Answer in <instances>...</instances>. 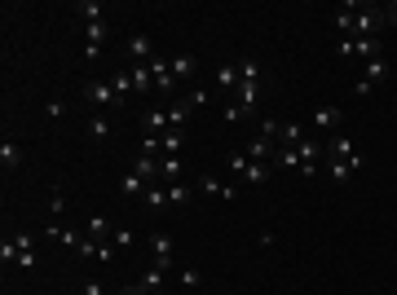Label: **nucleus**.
<instances>
[{"label": "nucleus", "instance_id": "f257e3e1", "mask_svg": "<svg viewBox=\"0 0 397 295\" xmlns=\"http://www.w3.org/2000/svg\"><path fill=\"white\" fill-rule=\"evenodd\" d=\"M270 168H274V163H256L247 155H229V172L243 176L247 185H265V181H270Z\"/></svg>", "mask_w": 397, "mask_h": 295}, {"label": "nucleus", "instance_id": "f03ea898", "mask_svg": "<svg viewBox=\"0 0 397 295\" xmlns=\"http://www.w3.org/2000/svg\"><path fill=\"white\" fill-rule=\"evenodd\" d=\"M384 75H389V58H384V53H379V58H371V62H362V79L353 84V93H358V97L375 93L379 84H384Z\"/></svg>", "mask_w": 397, "mask_h": 295}, {"label": "nucleus", "instance_id": "7ed1b4c3", "mask_svg": "<svg viewBox=\"0 0 397 295\" xmlns=\"http://www.w3.org/2000/svg\"><path fill=\"white\" fill-rule=\"evenodd\" d=\"M340 58H362V62H371V58H379L384 48H379V36H371V40H340V48H336Z\"/></svg>", "mask_w": 397, "mask_h": 295}, {"label": "nucleus", "instance_id": "20e7f679", "mask_svg": "<svg viewBox=\"0 0 397 295\" xmlns=\"http://www.w3.org/2000/svg\"><path fill=\"white\" fill-rule=\"evenodd\" d=\"M151 256H155V269L172 273V265H177V242H172V234H155L151 238Z\"/></svg>", "mask_w": 397, "mask_h": 295}, {"label": "nucleus", "instance_id": "39448f33", "mask_svg": "<svg viewBox=\"0 0 397 295\" xmlns=\"http://www.w3.org/2000/svg\"><path fill=\"white\" fill-rule=\"evenodd\" d=\"M322 163H327V176H331V181H349L353 172L367 168V155H358V159H322Z\"/></svg>", "mask_w": 397, "mask_h": 295}, {"label": "nucleus", "instance_id": "423d86ee", "mask_svg": "<svg viewBox=\"0 0 397 295\" xmlns=\"http://www.w3.org/2000/svg\"><path fill=\"white\" fill-rule=\"evenodd\" d=\"M322 150H327V159H358V145H353L349 133H331L322 141Z\"/></svg>", "mask_w": 397, "mask_h": 295}, {"label": "nucleus", "instance_id": "0eeeda50", "mask_svg": "<svg viewBox=\"0 0 397 295\" xmlns=\"http://www.w3.org/2000/svg\"><path fill=\"white\" fill-rule=\"evenodd\" d=\"M84 102L89 106H111V102H120V97H115V88L106 84V79H89V84H84Z\"/></svg>", "mask_w": 397, "mask_h": 295}, {"label": "nucleus", "instance_id": "6e6552de", "mask_svg": "<svg viewBox=\"0 0 397 295\" xmlns=\"http://www.w3.org/2000/svg\"><path fill=\"white\" fill-rule=\"evenodd\" d=\"M340 119H344V114H340V106H318V110L309 114V124L318 128V133H336V128H340Z\"/></svg>", "mask_w": 397, "mask_h": 295}, {"label": "nucleus", "instance_id": "1a4fd4ad", "mask_svg": "<svg viewBox=\"0 0 397 295\" xmlns=\"http://www.w3.org/2000/svg\"><path fill=\"white\" fill-rule=\"evenodd\" d=\"M198 194H212V199H239V185H225V181H217V176H198Z\"/></svg>", "mask_w": 397, "mask_h": 295}, {"label": "nucleus", "instance_id": "9d476101", "mask_svg": "<svg viewBox=\"0 0 397 295\" xmlns=\"http://www.w3.org/2000/svg\"><path fill=\"white\" fill-rule=\"evenodd\" d=\"M102 40H106V18L102 22H84V58L102 53Z\"/></svg>", "mask_w": 397, "mask_h": 295}, {"label": "nucleus", "instance_id": "9b49d317", "mask_svg": "<svg viewBox=\"0 0 397 295\" xmlns=\"http://www.w3.org/2000/svg\"><path fill=\"white\" fill-rule=\"evenodd\" d=\"M132 93H151L155 88V71H151V62H132Z\"/></svg>", "mask_w": 397, "mask_h": 295}, {"label": "nucleus", "instance_id": "f8f14e48", "mask_svg": "<svg viewBox=\"0 0 397 295\" xmlns=\"http://www.w3.org/2000/svg\"><path fill=\"white\" fill-rule=\"evenodd\" d=\"M124 53H128L132 62H151V53H155V48H151V40H146L141 31H132V36H128V44H124Z\"/></svg>", "mask_w": 397, "mask_h": 295}, {"label": "nucleus", "instance_id": "ddd939ff", "mask_svg": "<svg viewBox=\"0 0 397 295\" xmlns=\"http://www.w3.org/2000/svg\"><path fill=\"white\" fill-rule=\"evenodd\" d=\"M274 150H278V145H274L270 137H260V133H256L252 141H247V159H256V163H270V159H274Z\"/></svg>", "mask_w": 397, "mask_h": 295}, {"label": "nucleus", "instance_id": "4468645a", "mask_svg": "<svg viewBox=\"0 0 397 295\" xmlns=\"http://www.w3.org/2000/svg\"><path fill=\"white\" fill-rule=\"evenodd\" d=\"M141 128H146V137H163V133H168V110H146Z\"/></svg>", "mask_w": 397, "mask_h": 295}, {"label": "nucleus", "instance_id": "2eb2a0df", "mask_svg": "<svg viewBox=\"0 0 397 295\" xmlns=\"http://www.w3.org/2000/svg\"><path fill=\"white\" fill-rule=\"evenodd\" d=\"M84 234H89V238H97V242H106V238L115 234V225H111V221L102 216V211H93V216L84 221Z\"/></svg>", "mask_w": 397, "mask_h": 295}, {"label": "nucleus", "instance_id": "dca6fc26", "mask_svg": "<svg viewBox=\"0 0 397 295\" xmlns=\"http://www.w3.org/2000/svg\"><path fill=\"white\" fill-rule=\"evenodd\" d=\"M301 141H305V128L296 124V119H291V124H283V133H278V150H296Z\"/></svg>", "mask_w": 397, "mask_h": 295}, {"label": "nucleus", "instance_id": "f3484780", "mask_svg": "<svg viewBox=\"0 0 397 295\" xmlns=\"http://www.w3.org/2000/svg\"><path fill=\"white\" fill-rule=\"evenodd\" d=\"M159 181H163V185H177V181H181V155H163V163H159Z\"/></svg>", "mask_w": 397, "mask_h": 295}, {"label": "nucleus", "instance_id": "a211bd4d", "mask_svg": "<svg viewBox=\"0 0 397 295\" xmlns=\"http://www.w3.org/2000/svg\"><path fill=\"white\" fill-rule=\"evenodd\" d=\"M18 242V269H36V247H31V234H13Z\"/></svg>", "mask_w": 397, "mask_h": 295}, {"label": "nucleus", "instance_id": "6ab92c4d", "mask_svg": "<svg viewBox=\"0 0 397 295\" xmlns=\"http://www.w3.org/2000/svg\"><path fill=\"white\" fill-rule=\"evenodd\" d=\"M190 114H194V106L186 102V97H181V102H172V106H168V128H186Z\"/></svg>", "mask_w": 397, "mask_h": 295}, {"label": "nucleus", "instance_id": "aec40b11", "mask_svg": "<svg viewBox=\"0 0 397 295\" xmlns=\"http://www.w3.org/2000/svg\"><path fill=\"white\" fill-rule=\"evenodd\" d=\"M151 71H155V93H172L177 88V79L168 71V62H151Z\"/></svg>", "mask_w": 397, "mask_h": 295}, {"label": "nucleus", "instance_id": "412c9836", "mask_svg": "<svg viewBox=\"0 0 397 295\" xmlns=\"http://www.w3.org/2000/svg\"><path fill=\"white\" fill-rule=\"evenodd\" d=\"M18 163H23V150H18V145H13V141L5 137V141H0V168H5V172H13Z\"/></svg>", "mask_w": 397, "mask_h": 295}, {"label": "nucleus", "instance_id": "4be33fe9", "mask_svg": "<svg viewBox=\"0 0 397 295\" xmlns=\"http://www.w3.org/2000/svg\"><path fill=\"white\" fill-rule=\"evenodd\" d=\"M270 163H274V168H287V172H301V168H305V159L296 155V150H274Z\"/></svg>", "mask_w": 397, "mask_h": 295}, {"label": "nucleus", "instance_id": "5701e85b", "mask_svg": "<svg viewBox=\"0 0 397 295\" xmlns=\"http://www.w3.org/2000/svg\"><path fill=\"white\" fill-rule=\"evenodd\" d=\"M141 203L151 207V211H163V207H168V190H163V185H146V194H141Z\"/></svg>", "mask_w": 397, "mask_h": 295}, {"label": "nucleus", "instance_id": "b1692460", "mask_svg": "<svg viewBox=\"0 0 397 295\" xmlns=\"http://www.w3.org/2000/svg\"><path fill=\"white\" fill-rule=\"evenodd\" d=\"M194 67H198V62H194L190 53H181V58H172V62H168L172 79H190V75H194Z\"/></svg>", "mask_w": 397, "mask_h": 295}, {"label": "nucleus", "instance_id": "393cba45", "mask_svg": "<svg viewBox=\"0 0 397 295\" xmlns=\"http://www.w3.org/2000/svg\"><path fill=\"white\" fill-rule=\"evenodd\" d=\"M256 97H260L256 79H252V84H239V106H243V114H247V110H256Z\"/></svg>", "mask_w": 397, "mask_h": 295}, {"label": "nucleus", "instance_id": "a878e982", "mask_svg": "<svg viewBox=\"0 0 397 295\" xmlns=\"http://www.w3.org/2000/svg\"><path fill=\"white\" fill-rule=\"evenodd\" d=\"M181 141H186V133H181V128H168V133L159 137V145H163V155H177V150H181Z\"/></svg>", "mask_w": 397, "mask_h": 295}, {"label": "nucleus", "instance_id": "bb28decb", "mask_svg": "<svg viewBox=\"0 0 397 295\" xmlns=\"http://www.w3.org/2000/svg\"><path fill=\"white\" fill-rule=\"evenodd\" d=\"M163 282H168V273H163V269H155V265L141 273V287H146V291H163Z\"/></svg>", "mask_w": 397, "mask_h": 295}, {"label": "nucleus", "instance_id": "cd10ccee", "mask_svg": "<svg viewBox=\"0 0 397 295\" xmlns=\"http://www.w3.org/2000/svg\"><path fill=\"white\" fill-rule=\"evenodd\" d=\"M120 194H128V199H137V194H146V181H141L137 172H128L124 181H120Z\"/></svg>", "mask_w": 397, "mask_h": 295}, {"label": "nucleus", "instance_id": "c85d7f7f", "mask_svg": "<svg viewBox=\"0 0 397 295\" xmlns=\"http://www.w3.org/2000/svg\"><path fill=\"white\" fill-rule=\"evenodd\" d=\"M75 9H80V18H84V22H102V13H106L102 5H97V0H80Z\"/></svg>", "mask_w": 397, "mask_h": 295}, {"label": "nucleus", "instance_id": "c756f323", "mask_svg": "<svg viewBox=\"0 0 397 295\" xmlns=\"http://www.w3.org/2000/svg\"><path fill=\"white\" fill-rule=\"evenodd\" d=\"M163 190H168V203H190V194H194L186 181H177V185H163Z\"/></svg>", "mask_w": 397, "mask_h": 295}, {"label": "nucleus", "instance_id": "7c9ffc66", "mask_svg": "<svg viewBox=\"0 0 397 295\" xmlns=\"http://www.w3.org/2000/svg\"><path fill=\"white\" fill-rule=\"evenodd\" d=\"M217 84H221V88H234V84H239V67H229V62H225V67L217 71Z\"/></svg>", "mask_w": 397, "mask_h": 295}, {"label": "nucleus", "instance_id": "2f4dec72", "mask_svg": "<svg viewBox=\"0 0 397 295\" xmlns=\"http://www.w3.org/2000/svg\"><path fill=\"white\" fill-rule=\"evenodd\" d=\"M177 282H181V287H190V291H194L198 282H203V273H198V269H190V265H186V269H181V273H177Z\"/></svg>", "mask_w": 397, "mask_h": 295}, {"label": "nucleus", "instance_id": "473e14b6", "mask_svg": "<svg viewBox=\"0 0 397 295\" xmlns=\"http://www.w3.org/2000/svg\"><path fill=\"white\" fill-rule=\"evenodd\" d=\"M111 88H115V97L124 102V97L132 93V75H115V79H111Z\"/></svg>", "mask_w": 397, "mask_h": 295}, {"label": "nucleus", "instance_id": "72a5a7b5", "mask_svg": "<svg viewBox=\"0 0 397 295\" xmlns=\"http://www.w3.org/2000/svg\"><path fill=\"white\" fill-rule=\"evenodd\" d=\"M0 260H5V265H18V242H13V238L0 242Z\"/></svg>", "mask_w": 397, "mask_h": 295}, {"label": "nucleus", "instance_id": "f704fd0d", "mask_svg": "<svg viewBox=\"0 0 397 295\" xmlns=\"http://www.w3.org/2000/svg\"><path fill=\"white\" fill-rule=\"evenodd\" d=\"M111 242H115V247H132V242H137V234H132V229H115Z\"/></svg>", "mask_w": 397, "mask_h": 295}, {"label": "nucleus", "instance_id": "c9c22d12", "mask_svg": "<svg viewBox=\"0 0 397 295\" xmlns=\"http://www.w3.org/2000/svg\"><path fill=\"white\" fill-rule=\"evenodd\" d=\"M89 133H93V137H97V141H102V137H106V133H111V124H106V119H102V114H93V119H89Z\"/></svg>", "mask_w": 397, "mask_h": 295}, {"label": "nucleus", "instance_id": "e433bc0d", "mask_svg": "<svg viewBox=\"0 0 397 295\" xmlns=\"http://www.w3.org/2000/svg\"><path fill=\"white\" fill-rule=\"evenodd\" d=\"M62 207H66V194L53 190V199H49V211H53V216H62Z\"/></svg>", "mask_w": 397, "mask_h": 295}, {"label": "nucleus", "instance_id": "4c0bfd02", "mask_svg": "<svg viewBox=\"0 0 397 295\" xmlns=\"http://www.w3.org/2000/svg\"><path fill=\"white\" fill-rule=\"evenodd\" d=\"M186 102H190V106H194V110H198V106H203V102H208V93H203V88H194V93H190V97H186Z\"/></svg>", "mask_w": 397, "mask_h": 295}, {"label": "nucleus", "instance_id": "58836bf2", "mask_svg": "<svg viewBox=\"0 0 397 295\" xmlns=\"http://www.w3.org/2000/svg\"><path fill=\"white\" fill-rule=\"evenodd\" d=\"M225 119H229V124H239V119H243V106H239V102H234V106H225Z\"/></svg>", "mask_w": 397, "mask_h": 295}, {"label": "nucleus", "instance_id": "ea45409f", "mask_svg": "<svg viewBox=\"0 0 397 295\" xmlns=\"http://www.w3.org/2000/svg\"><path fill=\"white\" fill-rule=\"evenodd\" d=\"M120 295H151V291H146V287H141V282H132V287H124V291H120Z\"/></svg>", "mask_w": 397, "mask_h": 295}, {"label": "nucleus", "instance_id": "a19ab883", "mask_svg": "<svg viewBox=\"0 0 397 295\" xmlns=\"http://www.w3.org/2000/svg\"><path fill=\"white\" fill-rule=\"evenodd\" d=\"M384 22H397V0H393L389 9H384Z\"/></svg>", "mask_w": 397, "mask_h": 295}, {"label": "nucleus", "instance_id": "79ce46f5", "mask_svg": "<svg viewBox=\"0 0 397 295\" xmlns=\"http://www.w3.org/2000/svg\"><path fill=\"white\" fill-rule=\"evenodd\" d=\"M151 295H163V291H151Z\"/></svg>", "mask_w": 397, "mask_h": 295}]
</instances>
